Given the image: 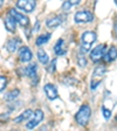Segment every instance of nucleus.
Instances as JSON below:
<instances>
[{"label": "nucleus", "instance_id": "21", "mask_svg": "<svg viewBox=\"0 0 117 131\" xmlns=\"http://www.w3.org/2000/svg\"><path fill=\"white\" fill-rule=\"evenodd\" d=\"M77 64H79L80 67H86V66H87V59L84 57L83 54L77 55Z\"/></svg>", "mask_w": 117, "mask_h": 131}, {"label": "nucleus", "instance_id": "9", "mask_svg": "<svg viewBox=\"0 0 117 131\" xmlns=\"http://www.w3.org/2000/svg\"><path fill=\"white\" fill-rule=\"evenodd\" d=\"M22 71H24V76H28L30 77V79L33 80V82H34V84H36V82H38V76H36V73H38V66H36V63H30V64H28L27 67H25L24 69H22Z\"/></svg>", "mask_w": 117, "mask_h": 131}, {"label": "nucleus", "instance_id": "10", "mask_svg": "<svg viewBox=\"0 0 117 131\" xmlns=\"http://www.w3.org/2000/svg\"><path fill=\"white\" fill-rule=\"evenodd\" d=\"M44 90H45V94H46L47 98H48L49 101H54V100L59 98V93H57L56 87H55L54 84H52V83L45 84Z\"/></svg>", "mask_w": 117, "mask_h": 131}, {"label": "nucleus", "instance_id": "25", "mask_svg": "<svg viewBox=\"0 0 117 131\" xmlns=\"http://www.w3.org/2000/svg\"><path fill=\"white\" fill-rule=\"evenodd\" d=\"M71 7H73V5H71V4L69 3L68 0H66L65 3L62 4V7H61V8H62V11H63V12H68V11H70V8H71Z\"/></svg>", "mask_w": 117, "mask_h": 131}, {"label": "nucleus", "instance_id": "16", "mask_svg": "<svg viewBox=\"0 0 117 131\" xmlns=\"http://www.w3.org/2000/svg\"><path fill=\"white\" fill-rule=\"evenodd\" d=\"M117 59V48L115 46H111L109 49H108V52L105 53V55H104L103 60L104 62H112V61H115Z\"/></svg>", "mask_w": 117, "mask_h": 131}, {"label": "nucleus", "instance_id": "7", "mask_svg": "<svg viewBox=\"0 0 117 131\" xmlns=\"http://www.w3.org/2000/svg\"><path fill=\"white\" fill-rule=\"evenodd\" d=\"M36 1L35 0H18L16 1V8L25 13H30L35 9Z\"/></svg>", "mask_w": 117, "mask_h": 131}, {"label": "nucleus", "instance_id": "29", "mask_svg": "<svg viewBox=\"0 0 117 131\" xmlns=\"http://www.w3.org/2000/svg\"><path fill=\"white\" fill-rule=\"evenodd\" d=\"M114 3H115V5L117 6V0H114Z\"/></svg>", "mask_w": 117, "mask_h": 131}, {"label": "nucleus", "instance_id": "30", "mask_svg": "<svg viewBox=\"0 0 117 131\" xmlns=\"http://www.w3.org/2000/svg\"><path fill=\"white\" fill-rule=\"evenodd\" d=\"M116 121H117V115H116Z\"/></svg>", "mask_w": 117, "mask_h": 131}, {"label": "nucleus", "instance_id": "4", "mask_svg": "<svg viewBox=\"0 0 117 131\" xmlns=\"http://www.w3.org/2000/svg\"><path fill=\"white\" fill-rule=\"evenodd\" d=\"M94 20V14L90 11L87 9H82V11H77L74 15V21L76 24H88Z\"/></svg>", "mask_w": 117, "mask_h": 131}, {"label": "nucleus", "instance_id": "3", "mask_svg": "<svg viewBox=\"0 0 117 131\" xmlns=\"http://www.w3.org/2000/svg\"><path fill=\"white\" fill-rule=\"evenodd\" d=\"M107 73V69L104 66H97L93 71V75H91V81H90V88L91 90H95L98 85L101 84L102 80L104 79Z\"/></svg>", "mask_w": 117, "mask_h": 131}, {"label": "nucleus", "instance_id": "19", "mask_svg": "<svg viewBox=\"0 0 117 131\" xmlns=\"http://www.w3.org/2000/svg\"><path fill=\"white\" fill-rule=\"evenodd\" d=\"M36 56H38L39 62L42 63V64H47L49 62V56L47 55V53L44 49H39L38 53H36Z\"/></svg>", "mask_w": 117, "mask_h": 131}, {"label": "nucleus", "instance_id": "26", "mask_svg": "<svg viewBox=\"0 0 117 131\" xmlns=\"http://www.w3.org/2000/svg\"><path fill=\"white\" fill-rule=\"evenodd\" d=\"M69 3L71 4L73 6H75V5H79L80 3H81V0H68Z\"/></svg>", "mask_w": 117, "mask_h": 131}, {"label": "nucleus", "instance_id": "17", "mask_svg": "<svg viewBox=\"0 0 117 131\" xmlns=\"http://www.w3.org/2000/svg\"><path fill=\"white\" fill-rule=\"evenodd\" d=\"M33 111L30 109H27V110H25L24 112H21V114L18 116V117L14 118V123H16V124H19V123L24 122V121H28L30 118V116H32Z\"/></svg>", "mask_w": 117, "mask_h": 131}, {"label": "nucleus", "instance_id": "14", "mask_svg": "<svg viewBox=\"0 0 117 131\" xmlns=\"http://www.w3.org/2000/svg\"><path fill=\"white\" fill-rule=\"evenodd\" d=\"M19 46H20V40L18 38L9 39L5 45V47H6L8 53H15L16 50H18V47Z\"/></svg>", "mask_w": 117, "mask_h": 131}, {"label": "nucleus", "instance_id": "8", "mask_svg": "<svg viewBox=\"0 0 117 131\" xmlns=\"http://www.w3.org/2000/svg\"><path fill=\"white\" fill-rule=\"evenodd\" d=\"M8 13L13 16L14 19L16 20V22H18L22 28L28 27V25H29V19H28L26 15H24L22 13H20V12L16 11V8H11V9L8 11Z\"/></svg>", "mask_w": 117, "mask_h": 131}, {"label": "nucleus", "instance_id": "6", "mask_svg": "<svg viewBox=\"0 0 117 131\" xmlns=\"http://www.w3.org/2000/svg\"><path fill=\"white\" fill-rule=\"evenodd\" d=\"M44 116H45V115H44V111H42V110H41V109H36L35 111H34V114H33V117L27 122L26 128L29 129V130H32V129H34L35 126H38L39 124L42 122Z\"/></svg>", "mask_w": 117, "mask_h": 131}, {"label": "nucleus", "instance_id": "18", "mask_svg": "<svg viewBox=\"0 0 117 131\" xmlns=\"http://www.w3.org/2000/svg\"><path fill=\"white\" fill-rule=\"evenodd\" d=\"M50 36H52V34L50 33H46V34H41V35H39L38 38H36L35 40V45L38 47H41L42 45L47 43L49 41V39H50Z\"/></svg>", "mask_w": 117, "mask_h": 131}, {"label": "nucleus", "instance_id": "28", "mask_svg": "<svg viewBox=\"0 0 117 131\" xmlns=\"http://www.w3.org/2000/svg\"><path fill=\"white\" fill-rule=\"evenodd\" d=\"M0 5H1V6L4 5V0H0Z\"/></svg>", "mask_w": 117, "mask_h": 131}, {"label": "nucleus", "instance_id": "20", "mask_svg": "<svg viewBox=\"0 0 117 131\" xmlns=\"http://www.w3.org/2000/svg\"><path fill=\"white\" fill-rule=\"evenodd\" d=\"M19 94H20V91L18 89L11 90L9 93H7L5 95V100H6V101H8V102H13L14 100H15V98L19 96Z\"/></svg>", "mask_w": 117, "mask_h": 131}, {"label": "nucleus", "instance_id": "24", "mask_svg": "<svg viewBox=\"0 0 117 131\" xmlns=\"http://www.w3.org/2000/svg\"><path fill=\"white\" fill-rule=\"evenodd\" d=\"M55 66H56V59H54V60H52V62L49 63L48 68H47V71H48L49 74H53L55 71Z\"/></svg>", "mask_w": 117, "mask_h": 131}, {"label": "nucleus", "instance_id": "15", "mask_svg": "<svg viewBox=\"0 0 117 131\" xmlns=\"http://www.w3.org/2000/svg\"><path fill=\"white\" fill-rule=\"evenodd\" d=\"M53 49H54V53L56 56H62V55H65L67 50H66L63 39H59V40L56 41V43H55V46Z\"/></svg>", "mask_w": 117, "mask_h": 131}, {"label": "nucleus", "instance_id": "13", "mask_svg": "<svg viewBox=\"0 0 117 131\" xmlns=\"http://www.w3.org/2000/svg\"><path fill=\"white\" fill-rule=\"evenodd\" d=\"M16 20L14 19L13 16L11 15V14L8 13L7 15H6V18L4 19V26H5L6 30L9 33H14L15 32V28H16Z\"/></svg>", "mask_w": 117, "mask_h": 131}, {"label": "nucleus", "instance_id": "22", "mask_svg": "<svg viewBox=\"0 0 117 131\" xmlns=\"http://www.w3.org/2000/svg\"><path fill=\"white\" fill-rule=\"evenodd\" d=\"M0 82H1V83H0V91L3 93L4 90H5L6 85H7V79H6L4 75H1V76H0Z\"/></svg>", "mask_w": 117, "mask_h": 131}, {"label": "nucleus", "instance_id": "1", "mask_svg": "<svg viewBox=\"0 0 117 131\" xmlns=\"http://www.w3.org/2000/svg\"><path fill=\"white\" fill-rule=\"evenodd\" d=\"M91 116V108L88 104H82L79 111L75 114V121L80 126H87Z\"/></svg>", "mask_w": 117, "mask_h": 131}, {"label": "nucleus", "instance_id": "27", "mask_svg": "<svg viewBox=\"0 0 117 131\" xmlns=\"http://www.w3.org/2000/svg\"><path fill=\"white\" fill-rule=\"evenodd\" d=\"M114 32H115V35H116V38H117V19H116V21H115V25H114Z\"/></svg>", "mask_w": 117, "mask_h": 131}, {"label": "nucleus", "instance_id": "12", "mask_svg": "<svg viewBox=\"0 0 117 131\" xmlns=\"http://www.w3.org/2000/svg\"><path fill=\"white\" fill-rule=\"evenodd\" d=\"M33 59V53L27 46H24L20 48L19 50V60L21 61L22 63L29 62L30 60Z\"/></svg>", "mask_w": 117, "mask_h": 131}, {"label": "nucleus", "instance_id": "2", "mask_svg": "<svg viewBox=\"0 0 117 131\" xmlns=\"http://www.w3.org/2000/svg\"><path fill=\"white\" fill-rule=\"evenodd\" d=\"M97 36H96L95 32L91 30H87L81 35V50L84 53H88L91 49L93 43L96 41Z\"/></svg>", "mask_w": 117, "mask_h": 131}, {"label": "nucleus", "instance_id": "5", "mask_svg": "<svg viewBox=\"0 0 117 131\" xmlns=\"http://www.w3.org/2000/svg\"><path fill=\"white\" fill-rule=\"evenodd\" d=\"M104 55H105V45L101 43V45H98V46H96L90 52L89 56H90V60L93 61L94 63H98L104 57Z\"/></svg>", "mask_w": 117, "mask_h": 131}, {"label": "nucleus", "instance_id": "23", "mask_svg": "<svg viewBox=\"0 0 117 131\" xmlns=\"http://www.w3.org/2000/svg\"><path fill=\"white\" fill-rule=\"evenodd\" d=\"M102 114H103V117H104V119H109L110 117H111V111H110L109 109H107L105 106H102Z\"/></svg>", "mask_w": 117, "mask_h": 131}, {"label": "nucleus", "instance_id": "11", "mask_svg": "<svg viewBox=\"0 0 117 131\" xmlns=\"http://www.w3.org/2000/svg\"><path fill=\"white\" fill-rule=\"evenodd\" d=\"M66 20L65 15H55V16H50L46 20V26L48 28H56L59 27L61 24Z\"/></svg>", "mask_w": 117, "mask_h": 131}]
</instances>
